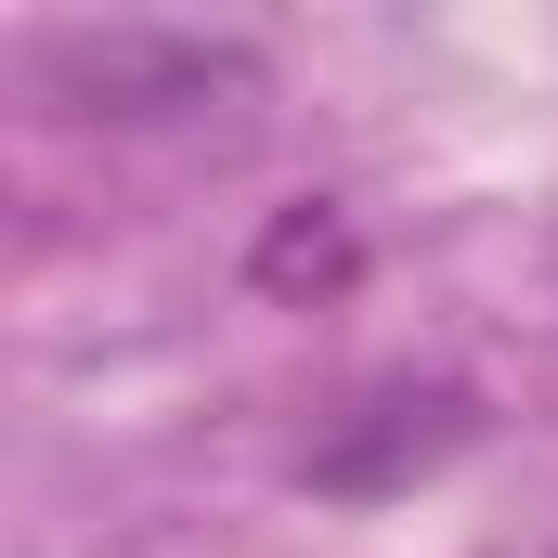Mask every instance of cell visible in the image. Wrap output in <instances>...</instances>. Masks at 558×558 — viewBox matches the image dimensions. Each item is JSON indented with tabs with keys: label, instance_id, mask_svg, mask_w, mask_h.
Returning a JSON list of instances; mask_svg holds the SVG:
<instances>
[{
	"label": "cell",
	"instance_id": "1",
	"mask_svg": "<svg viewBox=\"0 0 558 558\" xmlns=\"http://www.w3.org/2000/svg\"><path fill=\"white\" fill-rule=\"evenodd\" d=\"M39 92L65 118H195L221 92H260V52L195 26H65L39 39Z\"/></svg>",
	"mask_w": 558,
	"mask_h": 558
},
{
	"label": "cell",
	"instance_id": "2",
	"mask_svg": "<svg viewBox=\"0 0 558 558\" xmlns=\"http://www.w3.org/2000/svg\"><path fill=\"white\" fill-rule=\"evenodd\" d=\"M468 428H481V390H454V377H390V390H364L351 416L312 428L299 481L364 507V494H403V481H428L441 454H468Z\"/></svg>",
	"mask_w": 558,
	"mask_h": 558
},
{
	"label": "cell",
	"instance_id": "3",
	"mask_svg": "<svg viewBox=\"0 0 558 558\" xmlns=\"http://www.w3.org/2000/svg\"><path fill=\"white\" fill-rule=\"evenodd\" d=\"M247 274L274 286V299H338V286L364 274V247H351V221L312 195V208H286L274 234H260V260H247Z\"/></svg>",
	"mask_w": 558,
	"mask_h": 558
}]
</instances>
